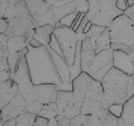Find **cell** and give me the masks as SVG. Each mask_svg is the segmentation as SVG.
<instances>
[{"mask_svg": "<svg viewBox=\"0 0 134 126\" xmlns=\"http://www.w3.org/2000/svg\"><path fill=\"white\" fill-rule=\"evenodd\" d=\"M28 50V53L25 57L34 85H62V80L58 74L47 46L43 45L40 47H33L29 45Z\"/></svg>", "mask_w": 134, "mask_h": 126, "instance_id": "1", "label": "cell"}, {"mask_svg": "<svg viewBox=\"0 0 134 126\" xmlns=\"http://www.w3.org/2000/svg\"><path fill=\"white\" fill-rule=\"evenodd\" d=\"M73 94L76 103L81 107V114H93L102 108V83L86 72H81L72 81Z\"/></svg>", "mask_w": 134, "mask_h": 126, "instance_id": "2", "label": "cell"}, {"mask_svg": "<svg viewBox=\"0 0 134 126\" xmlns=\"http://www.w3.org/2000/svg\"><path fill=\"white\" fill-rule=\"evenodd\" d=\"M131 76L113 67L102 80V108L109 110L115 105H123L130 98Z\"/></svg>", "mask_w": 134, "mask_h": 126, "instance_id": "3", "label": "cell"}, {"mask_svg": "<svg viewBox=\"0 0 134 126\" xmlns=\"http://www.w3.org/2000/svg\"><path fill=\"white\" fill-rule=\"evenodd\" d=\"M111 34V43H118L127 48V55L134 50V20L125 14L112 21L108 26Z\"/></svg>", "mask_w": 134, "mask_h": 126, "instance_id": "4", "label": "cell"}, {"mask_svg": "<svg viewBox=\"0 0 134 126\" xmlns=\"http://www.w3.org/2000/svg\"><path fill=\"white\" fill-rule=\"evenodd\" d=\"M53 35L60 45L63 57L69 66L71 67L75 61L78 42L83 40L86 35L85 34H78L72 29L64 26H59L54 29Z\"/></svg>", "mask_w": 134, "mask_h": 126, "instance_id": "5", "label": "cell"}, {"mask_svg": "<svg viewBox=\"0 0 134 126\" xmlns=\"http://www.w3.org/2000/svg\"><path fill=\"white\" fill-rule=\"evenodd\" d=\"M25 3L36 28L47 24L52 25L54 29L57 27L53 5L44 0H25Z\"/></svg>", "mask_w": 134, "mask_h": 126, "instance_id": "6", "label": "cell"}, {"mask_svg": "<svg viewBox=\"0 0 134 126\" xmlns=\"http://www.w3.org/2000/svg\"><path fill=\"white\" fill-rule=\"evenodd\" d=\"M89 3L90 8L86 14L93 24L108 27L116 17L124 14L116 6H102L97 0H86Z\"/></svg>", "mask_w": 134, "mask_h": 126, "instance_id": "7", "label": "cell"}, {"mask_svg": "<svg viewBox=\"0 0 134 126\" xmlns=\"http://www.w3.org/2000/svg\"><path fill=\"white\" fill-rule=\"evenodd\" d=\"M70 126H120L119 118L102 108L93 114H80L71 119Z\"/></svg>", "mask_w": 134, "mask_h": 126, "instance_id": "8", "label": "cell"}, {"mask_svg": "<svg viewBox=\"0 0 134 126\" xmlns=\"http://www.w3.org/2000/svg\"><path fill=\"white\" fill-rule=\"evenodd\" d=\"M13 79L19 86V91L27 100L29 105L35 102L33 98V90L35 85L32 82L25 56L19 59Z\"/></svg>", "mask_w": 134, "mask_h": 126, "instance_id": "9", "label": "cell"}, {"mask_svg": "<svg viewBox=\"0 0 134 126\" xmlns=\"http://www.w3.org/2000/svg\"><path fill=\"white\" fill-rule=\"evenodd\" d=\"M113 60H114V50L111 48L103 50L96 54L86 73L96 81L102 82L108 71L114 67Z\"/></svg>", "mask_w": 134, "mask_h": 126, "instance_id": "10", "label": "cell"}, {"mask_svg": "<svg viewBox=\"0 0 134 126\" xmlns=\"http://www.w3.org/2000/svg\"><path fill=\"white\" fill-rule=\"evenodd\" d=\"M56 104L59 114L72 119L81 114V107L76 103L72 91H58Z\"/></svg>", "mask_w": 134, "mask_h": 126, "instance_id": "11", "label": "cell"}, {"mask_svg": "<svg viewBox=\"0 0 134 126\" xmlns=\"http://www.w3.org/2000/svg\"><path fill=\"white\" fill-rule=\"evenodd\" d=\"M48 50L52 57V60L56 67L59 76L62 80V85L58 86V90L61 91H72V80L70 77V67L61 55H60L55 50L47 45Z\"/></svg>", "mask_w": 134, "mask_h": 126, "instance_id": "12", "label": "cell"}, {"mask_svg": "<svg viewBox=\"0 0 134 126\" xmlns=\"http://www.w3.org/2000/svg\"><path fill=\"white\" fill-rule=\"evenodd\" d=\"M29 103L19 91L9 103L1 108V121L16 119L22 113L27 112Z\"/></svg>", "mask_w": 134, "mask_h": 126, "instance_id": "13", "label": "cell"}, {"mask_svg": "<svg viewBox=\"0 0 134 126\" xmlns=\"http://www.w3.org/2000/svg\"><path fill=\"white\" fill-rule=\"evenodd\" d=\"M35 22L32 18L16 16L8 19V27L3 34L8 38L15 36H25L31 29H35Z\"/></svg>", "mask_w": 134, "mask_h": 126, "instance_id": "14", "label": "cell"}, {"mask_svg": "<svg viewBox=\"0 0 134 126\" xmlns=\"http://www.w3.org/2000/svg\"><path fill=\"white\" fill-rule=\"evenodd\" d=\"M58 91V86L54 84L35 85L33 90V98L35 101H40L44 104L56 102Z\"/></svg>", "mask_w": 134, "mask_h": 126, "instance_id": "15", "label": "cell"}, {"mask_svg": "<svg viewBox=\"0 0 134 126\" xmlns=\"http://www.w3.org/2000/svg\"><path fill=\"white\" fill-rule=\"evenodd\" d=\"M114 67L128 76L134 74V61L127 53L114 50Z\"/></svg>", "mask_w": 134, "mask_h": 126, "instance_id": "16", "label": "cell"}, {"mask_svg": "<svg viewBox=\"0 0 134 126\" xmlns=\"http://www.w3.org/2000/svg\"><path fill=\"white\" fill-rule=\"evenodd\" d=\"M96 50L90 42L87 36L82 40L81 48V71L82 72H87L92 61L96 56Z\"/></svg>", "mask_w": 134, "mask_h": 126, "instance_id": "17", "label": "cell"}, {"mask_svg": "<svg viewBox=\"0 0 134 126\" xmlns=\"http://www.w3.org/2000/svg\"><path fill=\"white\" fill-rule=\"evenodd\" d=\"M19 91V86L14 79L0 82V106L3 108L14 98Z\"/></svg>", "mask_w": 134, "mask_h": 126, "instance_id": "18", "label": "cell"}, {"mask_svg": "<svg viewBox=\"0 0 134 126\" xmlns=\"http://www.w3.org/2000/svg\"><path fill=\"white\" fill-rule=\"evenodd\" d=\"M54 28L50 24L40 26L35 29L34 39L38 40L42 45L47 46L51 41V38L54 34Z\"/></svg>", "mask_w": 134, "mask_h": 126, "instance_id": "19", "label": "cell"}, {"mask_svg": "<svg viewBox=\"0 0 134 126\" xmlns=\"http://www.w3.org/2000/svg\"><path fill=\"white\" fill-rule=\"evenodd\" d=\"M77 12V8H76V2L75 0L73 1L66 3L64 4H61L60 6L54 7V18L56 19L57 24L60 21L65 18V17L68 16L70 14H72L74 13Z\"/></svg>", "mask_w": 134, "mask_h": 126, "instance_id": "20", "label": "cell"}, {"mask_svg": "<svg viewBox=\"0 0 134 126\" xmlns=\"http://www.w3.org/2000/svg\"><path fill=\"white\" fill-rule=\"evenodd\" d=\"M121 118L127 126H134V95L123 105Z\"/></svg>", "mask_w": 134, "mask_h": 126, "instance_id": "21", "label": "cell"}, {"mask_svg": "<svg viewBox=\"0 0 134 126\" xmlns=\"http://www.w3.org/2000/svg\"><path fill=\"white\" fill-rule=\"evenodd\" d=\"M111 45V34H110V30H109V28L107 27L103 31V33L96 39L95 43L92 45L96 48V52L99 53L103 50L110 49Z\"/></svg>", "mask_w": 134, "mask_h": 126, "instance_id": "22", "label": "cell"}, {"mask_svg": "<svg viewBox=\"0 0 134 126\" xmlns=\"http://www.w3.org/2000/svg\"><path fill=\"white\" fill-rule=\"evenodd\" d=\"M28 45L29 44L25 40L24 36H15L9 38L7 43V47L9 50L10 55L21 51Z\"/></svg>", "mask_w": 134, "mask_h": 126, "instance_id": "23", "label": "cell"}, {"mask_svg": "<svg viewBox=\"0 0 134 126\" xmlns=\"http://www.w3.org/2000/svg\"><path fill=\"white\" fill-rule=\"evenodd\" d=\"M59 114L58 113V108H57V104L56 102H52L49 103L44 105L43 109L40 113V114L38 116L44 118L46 119H51L55 118Z\"/></svg>", "mask_w": 134, "mask_h": 126, "instance_id": "24", "label": "cell"}, {"mask_svg": "<svg viewBox=\"0 0 134 126\" xmlns=\"http://www.w3.org/2000/svg\"><path fill=\"white\" fill-rule=\"evenodd\" d=\"M37 117L31 113L25 112L16 118L15 126H35Z\"/></svg>", "mask_w": 134, "mask_h": 126, "instance_id": "25", "label": "cell"}, {"mask_svg": "<svg viewBox=\"0 0 134 126\" xmlns=\"http://www.w3.org/2000/svg\"><path fill=\"white\" fill-rule=\"evenodd\" d=\"M0 82H5L7 80L12 78L11 77V71L9 64H8V57L1 56V61H0Z\"/></svg>", "mask_w": 134, "mask_h": 126, "instance_id": "26", "label": "cell"}, {"mask_svg": "<svg viewBox=\"0 0 134 126\" xmlns=\"http://www.w3.org/2000/svg\"><path fill=\"white\" fill-rule=\"evenodd\" d=\"M106 28L107 27L99 26V25H96V24H92L91 29L86 34V35L89 38L90 42L92 45L95 43L96 39H97V38L103 33V31L105 30Z\"/></svg>", "mask_w": 134, "mask_h": 126, "instance_id": "27", "label": "cell"}, {"mask_svg": "<svg viewBox=\"0 0 134 126\" xmlns=\"http://www.w3.org/2000/svg\"><path fill=\"white\" fill-rule=\"evenodd\" d=\"M77 15H78V12L74 13V14H70L68 16L65 17V18H63L60 21V22L57 24V27H59V26H64V27L72 29L73 26H74V24H75V20H76Z\"/></svg>", "mask_w": 134, "mask_h": 126, "instance_id": "28", "label": "cell"}, {"mask_svg": "<svg viewBox=\"0 0 134 126\" xmlns=\"http://www.w3.org/2000/svg\"><path fill=\"white\" fill-rule=\"evenodd\" d=\"M44 103H40V101H35V102H33L31 104H29L28 106V108H27V112L29 113H31L33 114H35V115H39L40 113L41 112V110L43 109L44 108Z\"/></svg>", "mask_w": 134, "mask_h": 126, "instance_id": "29", "label": "cell"}, {"mask_svg": "<svg viewBox=\"0 0 134 126\" xmlns=\"http://www.w3.org/2000/svg\"><path fill=\"white\" fill-rule=\"evenodd\" d=\"M16 7L15 3H6V8H5V13L3 18L5 19H13L16 17Z\"/></svg>", "mask_w": 134, "mask_h": 126, "instance_id": "30", "label": "cell"}, {"mask_svg": "<svg viewBox=\"0 0 134 126\" xmlns=\"http://www.w3.org/2000/svg\"><path fill=\"white\" fill-rule=\"evenodd\" d=\"M55 120L60 126H70L71 119L65 116H63L60 114H58L55 117Z\"/></svg>", "mask_w": 134, "mask_h": 126, "instance_id": "31", "label": "cell"}, {"mask_svg": "<svg viewBox=\"0 0 134 126\" xmlns=\"http://www.w3.org/2000/svg\"><path fill=\"white\" fill-rule=\"evenodd\" d=\"M116 6L118 9H120L121 11H122L124 13L129 8V4H128L127 0H117Z\"/></svg>", "mask_w": 134, "mask_h": 126, "instance_id": "32", "label": "cell"}, {"mask_svg": "<svg viewBox=\"0 0 134 126\" xmlns=\"http://www.w3.org/2000/svg\"><path fill=\"white\" fill-rule=\"evenodd\" d=\"M89 21H90V20L88 19V18L86 17V15H85V17H84L83 19H82V21H81V24H80V26L78 27L76 32H77L78 34H83L84 29H85V28H86V24H87L88 22H89Z\"/></svg>", "mask_w": 134, "mask_h": 126, "instance_id": "33", "label": "cell"}, {"mask_svg": "<svg viewBox=\"0 0 134 126\" xmlns=\"http://www.w3.org/2000/svg\"><path fill=\"white\" fill-rule=\"evenodd\" d=\"M44 1L48 2L49 3H50L54 7H57V6L61 5V4L71 2V1H73V0H44Z\"/></svg>", "mask_w": 134, "mask_h": 126, "instance_id": "34", "label": "cell"}, {"mask_svg": "<svg viewBox=\"0 0 134 126\" xmlns=\"http://www.w3.org/2000/svg\"><path fill=\"white\" fill-rule=\"evenodd\" d=\"M8 27V19L5 18H1L0 19V29L1 33H4Z\"/></svg>", "mask_w": 134, "mask_h": 126, "instance_id": "35", "label": "cell"}, {"mask_svg": "<svg viewBox=\"0 0 134 126\" xmlns=\"http://www.w3.org/2000/svg\"><path fill=\"white\" fill-rule=\"evenodd\" d=\"M102 6H116L117 0H97Z\"/></svg>", "mask_w": 134, "mask_h": 126, "instance_id": "36", "label": "cell"}, {"mask_svg": "<svg viewBox=\"0 0 134 126\" xmlns=\"http://www.w3.org/2000/svg\"><path fill=\"white\" fill-rule=\"evenodd\" d=\"M47 124H48V119L38 116L35 121V126H47Z\"/></svg>", "mask_w": 134, "mask_h": 126, "instance_id": "37", "label": "cell"}, {"mask_svg": "<svg viewBox=\"0 0 134 126\" xmlns=\"http://www.w3.org/2000/svg\"><path fill=\"white\" fill-rule=\"evenodd\" d=\"M124 14L127 17H129L131 19L134 20V3L132 4V6H130L124 12Z\"/></svg>", "mask_w": 134, "mask_h": 126, "instance_id": "38", "label": "cell"}, {"mask_svg": "<svg viewBox=\"0 0 134 126\" xmlns=\"http://www.w3.org/2000/svg\"><path fill=\"white\" fill-rule=\"evenodd\" d=\"M16 120L15 119H8L1 121V126H15Z\"/></svg>", "mask_w": 134, "mask_h": 126, "instance_id": "39", "label": "cell"}, {"mask_svg": "<svg viewBox=\"0 0 134 126\" xmlns=\"http://www.w3.org/2000/svg\"><path fill=\"white\" fill-rule=\"evenodd\" d=\"M8 38L6 35H4L3 33H1V36H0V42H1V47L3 46H5L7 45V43L8 41Z\"/></svg>", "mask_w": 134, "mask_h": 126, "instance_id": "40", "label": "cell"}, {"mask_svg": "<svg viewBox=\"0 0 134 126\" xmlns=\"http://www.w3.org/2000/svg\"><path fill=\"white\" fill-rule=\"evenodd\" d=\"M29 45L33 46V47H40V46H43L39 41L36 40L35 39H34V38L30 40V42H29Z\"/></svg>", "mask_w": 134, "mask_h": 126, "instance_id": "41", "label": "cell"}, {"mask_svg": "<svg viewBox=\"0 0 134 126\" xmlns=\"http://www.w3.org/2000/svg\"><path fill=\"white\" fill-rule=\"evenodd\" d=\"M47 126H60V125H59L58 123L56 122L55 118H54V119H49L48 120Z\"/></svg>", "mask_w": 134, "mask_h": 126, "instance_id": "42", "label": "cell"}, {"mask_svg": "<svg viewBox=\"0 0 134 126\" xmlns=\"http://www.w3.org/2000/svg\"><path fill=\"white\" fill-rule=\"evenodd\" d=\"M25 1V0H1V3H18L19 2Z\"/></svg>", "mask_w": 134, "mask_h": 126, "instance_id": "43", "label": "cell"}, {"mask_svg": "<svg viewBox=\"0 0 134 126\" xmlns=\"http://www.w3.org/2000/svg\"><path fill=\"white\" fill-rule=\"evenodd\" d=\"M92 24H92V23L91 22V21H89V22L87 23V24H86V26L85 29H84L83 34H85V35H86V34L91 29V26H92Z\"/></svg>", "mask_w": 134, "mask_h": 126, "instance_id": "44", "label": "cell"}, {"mask_svg": "<svg viewBox=\"0 0 134 126\" xmlns=\"http://www.w3.org/2000/svg\"><path fill=\"white\" fill-rule=\"evenodd\" d=\"M119 125H120V126H127V125L125 124L124 122H123V120L121 119V117H119Z\"/></svg>", "mask_w": 134, "mask_h": 126, "instance_id": "45", "label": "cell"}, {"mask_svg": "<svg viewBox=\"0 0 134 126\" xmlns=\"http://www.w3.org/2000/svg\"><path fill=\"white\" fill-rule=\"evenodd\" d=\"M129 56H130V57L132 58V61H134V50H133V51H132V52L131 54L129 55Z\"/></svg>", "mask_w": 134, "mask_h": 126, "instance_id": "46", "label": "cell"}]
</instances>
